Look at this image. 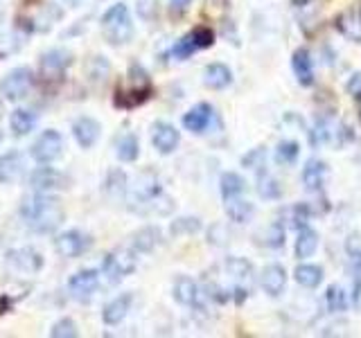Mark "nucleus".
I'll return each instance as SVG.
<instances>
[{
  "mask_svg": "<svg viewBox=\"0 0 361 338\" xmlns=\"http://www.w3.org/2000/svg\"><path fill=\"white\" fill-rule=\"evenodd\" d=\"M20 217L37 234H52L59 230V225L66 219L61 201L50 196L48 192H37L20 201Z\"/></svg>",
  "mask_w": 361,
  "mask_h": 338,
  "instance_id": "nucleus-1",
  "label": "nucleus"
},
{
  "mask_svg": "<svg viewBox=\"0 0 361 338\" xmlns=\"http://www.w3.org/2000/svg\"><path fill=\"white\" fill-rule=\"evenodd\" d=\"M102 37L109 45H127L133 37V23H131V14L129 7L124 3H116L113 7H109L102 16Z\"/></svg>",
  "mask_w": 361,
  "mask_h": 338,
  "instance_id": "nucleus-2",
  "label": "nucleus"
},
{
  "mask_svg": "<svg viewBox=\"0 0 361 338\" xmlns=\"http://www.w3.org/2000/svg\"><path fill=\"white\" fill-rule=\"evenodd\" d=\"M221 268L226 273V280H228L231 293L237 296V302H242L253 287V264L242 257H228Z\"/></svg>",
  "mask_w": 361,
  "mask_h": 338,
  "instance_id": "nucleus-3",
  "label": "nucleus"
},
{
  "mask_svg": "<svg viewBox=\"0 0 361 338\" xmlns=\"http://www.w3.org/2000/svg\"><path fill=\"white\" fill-rule=\"evenodd\" d=\"M135 251L133 248H118L104 257V264H102V273L106 275L111 284H118L127 275H131L135 270Z\"/></svg>",
  "mask_w": 361,
  "mask_h": 338,
  "instance_id": "nucleus-4",
  "label": "nucleus"
},
{
  "mask_svg": "<svg viewBox=\"0 0 361 338\" xmlns=\"http://www.w3.org/2000/svg\"><path fill=\"white\" fill-rule=\"evenodd\" d=\"M32 86H34V73L30 68L20 65L5 75V79L0 82V93H3V97L9 101H18L30 95Z\"/></svg>",
  "mask_w": 361,
  "mask_h": 338,
  "instance_id": "nucleus-5",
  "label": "nucleus"
},
{
  "mask_svg": "<svg viewBox=\"0 0 361 338\" xmlns=\"http://www.w3.org/2000/svg\"><path fill=\"white\" fill-rule=\"evenodd\" d=\"M30 154H32V158L39 165H50V163H54L56 158L63 154V138H61V133L59 131H52V129L43 131L39 138L32 142Z\"/></svg>",
  "mask_w": 361,
  "mask_h": 338,
  "instance_id": "nucleus-6",
  "label": "nucleus"
},
{
  "mask_svg": "<svg viewBox=\"0 0 361 338\" xmlns=\"http://www.w3.org/2000/svg\"><path fill=\"white\" fill-rule=\"evenodd\" d=\"M5 262L9 268H14L16 273H25V275H37L43 268L45 259L39 251H34L32 246H23V248H11L5 253Z\"/></svg>",
  "mask_w": 361,
  "mask_h": 338,
  "instance_id": "nucleus-7",
  "label": "nucleus"
},
{
  "mask_svg": "<svg viewBox=\"0 0 361 338\" xmlns=\"http://www.w3.org/2000/svg\"><path fill=\"white\" fill-rule=\"evenodd\" d=\"M71 65H73V54L71 52H68L66 48H52V50L41 54V59H39V73H41L43 79H48V82H54V79L63 77V73Z\"/></svg>",
  "mask_w": 361,
  "mask_h": 338,
  "instance_id": "nucleus-8",
  "label": "nucleus"
},
{
  "mask_svg": "<svg viewBox=\"0 0 361 338\" xmlns=\"http://www.w3.org/2000/svg\"><path fill=\"white\" fill-rule=\"evenodd\" d=\"M90 246H93V239L82 230H66L61 234H56V239H54L56 253L66 259L82 257Z\"/></svg>",
  "mask_w": 361,
  "mask_h": 338,
  "instance_id": "nucleus-9",
  "label": "nucleus"
},
{
  "mask_svg": "<svg viewBox=\"0 0 361 338\" xmlns=\"http://www.w3.org/2000/svg\"><path fill=\"white\" fill-rule=\"evenodd\" d=\"M97 289H99V270L95 268H84L68 280V291L79 302H88L95 296Z\"/></svg>",
  "mask_w": 361,
  "mask_h": 338,
  "instance_id": "nucleus-10",
  "label": "nucleus"
},
{
  "mask_svg": "<svg viewBox=\"0 0 361 338\" xmlns=\"http://www.w3.org/2000/svg\"><path fill=\"white\" fill-rule=\"evenodd\" d=\"M30 183L37 192H54V189L71 187V178L63 172H56L52 167H39L37 172L30 176Z\"/></svg>",
  "mask_w": 361,
  "mask_h": 338,
  "instance_id": "nucleus-11",
  "label": "nucleus"
},
{
  "mask_svg": "<svg viewBox=\"0 0 361 338\" xmlns=\"http://www.w3.org/2000/svg\"><path fill=\"white\" fill-rule=\"evenodd\" d=\"M180 142V133L169 122H154L152 124V144L158 154H172Z\"/></svg>",
  "mask_w": 361,
  "mask_h": 338,
  "instance_id": "nucleus-12",
  "label": "nucleus"
},
{
  "mask_svg": "<svg viewBox=\"0 0 361 338\" xmlns=\"http://www.w3.org/2000/svg\"><path fill=\"white\" fill-rule=\"evenodd\" d=\"M131 304H133L131 293H120V296H116L104 304V309H102V323H104L106 327L120 325L129 315Z\"/></svg>",
  "mask_w": 361,
  "mask_h": 338,
  "instance_id": "nucleus-13",
  "label": "nucleus"
},
{
  "mask_svg": "<svg viewBox=\"0 0 361 338\" xmlns=\"http://www.w3.org/2000/svg\"><path fill=\"white\" fill-rule=\"evenodd\" d=\"M23 176H25V158L18 151L0 154V183L14 185Z\"/></svg>",
  "mask_w": 361,
  "mask_h": 338,
  "instance_id": "nucleus-14",
  "label": "nucleus"
},
{
  "mask_svg": "<svg viewBox=\"0 0 361 338\" xmlns=\"http://www.w3.org/2000/svg\"><path fill=\"white\" fill-rule=\"evenodd\" d=\"M212 115L214 111L210 104H206V101H201V104L192 106L185 115H183V127L190 131V133H203L212 122Z\"/></svg>",
  "mask_w": 361,
  "mask_h": 338,
  "instance_id": "nucleus-15",
  "label": "nucleus"
},
{
  "mask_svg": "<svg viewBox=\"0 0 361 338\" xmlns=\"http://www.w3.org/2000/svg\"><path fill=\"white\" fill-rule=\"evenodd\" d=\"M259 284H262L264 293L271 298H278L287 287V273L280 264H269L262 270V277H259Z\"/></svg>",
  "mask_w": 361,
  "mask_h": 338,
  "instance_id": "nucleus-16",
  "label": "nucleus"
},
{
  "mask_svg": "<svg viewBox=\"0 0 361 338\" xmlns=\"http://www.w3.org/2000/svg\"><path fill=\"white\" fill-rule=\"evenodd\" d=\"M73 135L82 149H90L99 140V122L93 118H79L73 124Z\"/></svg>",
  "mask_w": 361,
  "mask_h": 338,
  "instance_id": "nucleus-17",
  "label": "nucleus"
},
{
  "mask_svg": "<svg viewBox=\"0 0 361 338\" xmlns=\"http://www.w3.org/2000/svg\"><path fill=\"white\" fill-rule=\"evenodd\" d=\"M291 68H293V75H296L300 86L314 84V61H312V54L307 48H298L296 52H293Z\"/></svg>",
  "mask_w": 361,
  "mask_h": 338,
  "instance_id": "nucleus-18",
  "label": "nucleus"
},
{
  "mask_svg": "<svg viewBox=\"0 0 361 338\" xmlns=\"http://www.w3.org/2000/svg\"><path fill=\"white\" fill-rule=\"evenodd\" d=\"M172 296L178 304H183V307H195L199 302V287L197 282L188 277V275H178L174 280V287H172Z\"/></svg>",
  "mask_w": 361,
  "mask_h": 338,
  "instance_id": "nucleus-19",
  "label": "nucleus"
},
{
  "mask_svg": "<svg viewBox=\"0 0 361 338\" xmlns=\"http://www.w3.org/2000/svg\"><path fill=\"white\" fill-rule=\"evenodd\" d=\"M161 244V228L158 225H145L131 234V248L135 253H152Z\"/></svg>",
  "mask_w": 361,
  "mask_h": 338,
  "instance_id": "nucleus-20",
  "label": "nucleus"
},
{
  "mask_svg": "<svg viewBox=\"0 0 361 338\" xmlns=\"http://www.w3.org/2000/svg\"><path fill=\"white\" fill-rule=\"evenodd\" d=\"M325 178H327V165L323 161H319V158H310V161L305 163V167H302L305 187L312 189V192L321 189L323 183H325Z\"/></svg>",
  "mask_w": 361,
  "mask_h": 338,
  "instance_id": "nucleus-21",
  "label": "nucleus"
},
{
  "mask_svg": "<svg viewBox=\"0 0 361 338\" xmlns=\"http://www.w3.org/2000/svg\"><path fill=\"white\" fill-rule=\"evenodd\" d=\"M233 82V73L228 65L224 63H210L206 65V70H203V84L212 90H221L226 86H231Z\"/></svg>",
  "mask_w": 361,
  "mask_h": 338,
  "instance_id": "nucleus-22",
  "label": "nucleus"
},
{
  "mask_svg": "<svg viewBox=\"0 0 361 338\" xmlns=\"http://www.w3.org/2000/svg\"><path fill=\"white\" fill-rule=\"evenodd\" d=\"M226 201V214H228V219L235 221V223H246L253 219L255 214V206L251 201L246 199H240V196H228L224 199Z\"/></svg>",
  "mask_w": 361,
  "mask_h": 338,
  "instance_id": "nucleus-23",
  "label": "nucleus"
},
{
  "mask_svg": "<svg viewBox=\"0 0 361 338\" xmlns=\"http://www.w3.org/2000/svg\"><path fill=\"white\" fill-rule=\"evenodd\" d=\"M104 192L111 201H122L127 199V192H129V178L122 169H111L106 174L104 180Z\"/></svg>",
  "mask_w": 361,
  "mask_h": 338,
  "instance_id": "nucleus-24",
  "label": "nucleus"
},
{
  "mask_svg": "<svg viewBox=\"0 0 361 338\" xmlns=\"http://www.w3.org/2000/svg\"><path fill=\"white\" fill-rule=\"evenodd\" d=\"M129 88L133 93H138L142 97L149 99L152 97V79H149V73L145 70L140 63H131L129 65Z\"/></svg>",
  "mask_w": 361,
  "mask_h": 338,
  "instance_id": "nucleus-25",
  "label": "nucleus"
},
{
  "mask_svg": "<svg viewBox=\"0 0 361 338\" xmlns=\"http://www.w3.org/2000/svg\"><path fill=\"white\" fill-rule=\"evenodd\" d=\"M34 127H37V115L27 108H16L9 115V129L14 135H27Z\"/></svg>",
  "mask_w": 361,
  "mask_h": 338,
  "instance_id": "nucleus-26",
  "label": "nucleus"
},
{
  "mask_svg": "<svg viewBox=\"0 0 361 338\" xmlns=\"http://www.w3.org/2000/svg\"><path fill=\"white\" fill-rule=\"evenodd\" d=\"M293 277L305 289H316L323 282V268L316 264H298L293 270Z\"/></svg>",
  "mask_w": 361,
  "mask_h": 338,
  "instance_id": "nucleus-27",
  "label": "nucleus"
},
{
  "mask_svg": "<svg viewBox=\"0 0 361 338\" xmlns=\"http://www.w3.org/2000/svg\"><path fill=\"white\" fill-rule=\"evenodd\" d=\"M116 154L122 163H135L140 156V142L135 138V133H124L116 144Z\"/></svg>",
  "mask_w": 361,
  "mask_h": 338,
  "instance_id": "nucleus-28",
  "label": "nucleus"
},
{
  "mask_svg": "<svg viewBox=\"0 0 361 338\" xmlns=\"http://www.w3.org/2000/svg\"><path fill=\"white\" fill-rule=\"evenodd\" d=\"M316 248H319V232L302 225L298 232V239H296V257L307 259L316 253Z\"/></svg>",
  "mask_w": 361,
  "mask_h": 338,
  "instance_id": "nucleus-29",
  "label": "nucleus"
},
{
  "mask_svg": "<svg viewBox=\"0 0 361 338\" xmlns=\"http://www.w3.org/2000/svg\"><path fill=\"white\" fill-rule=\"evenodd\" d=\"M336 25L348 39L361 41V14H357V11H343V14L338 16Z\"/></svg>",
  "mask_w": 361,
  "mask_h": 338,
  "instance_id": "nucleus-30",
  "label": "nucleus"
},
{
  "mask_svg": "<svg viewBox=\"0 0 361 338\" xmlns=\"http://www.w3.org/2000/svg\"><path fill=\"white\" fill-rule=\"evenodd\" d=\"M61 16H63V11L56 7L54 3L43 5V9L39 11V16L34 18V23H37V25H34V30H37V32H48L54 25V23L61 20Z\"/></svg>",
  "mask_w": 361,
  "mask_h": 338,
  "instance_id": "nucleus-31",
  "label": "nucleus"
},
{
  "mask_svg": "<svg viewBox=\"0 0 361 338\" xmlns=\"http://www.w3.org/2000/svg\"><path fill=\"white\" fill-rule=\"evenodd\" d=\"M246 183H244V178L240 174H235V172H226L221 174V180H219V189H221V196L224 199H228V196H240L242 192H244Z\"/></svg>",
  "mask_w": 361,
  "mask_h": 338,
  "instance_id": "nucleus-32",
  "label": "nucleus"
},
{
  "mask_svg": "<svg viewBox=\"0 0 361 338\" xmlns=\"http://www.w3.org/2000/svg\"><path fill=\"white\" fill-rule=\"evenodd\" d=\"M109 61L106 56H90V61L86 63V77L90 82H97V84H104L106 77H109Z\"/></svg>",
  "mask_w": 361,
  "mask_h": 338,
  "instance_id": "nucleus-33",
  "label": "nucleus"
},
{
  "mask_svg": "<svg viewBox=\"0 0 361 338\" xmlns=\"http://www.w3.org/2000/svg\"><path fill=\"white\" fill-rule=\"evenodd\" d=\"M262 237L264 239H259V244H264L267 248H280L285 246V228H282L280 221H274L271 225L262 230Z\"/></svg>",
  "mask_w": 361,
  "mask_h": 338,
  "instance_id": "nucleus-34",
  "label": "nucleus"
},
{
  "mask_svg": "<svg viewBox=\"0 0 361 338\" xmlns=\"http://www.w3.org/2000/svg\"><path fill=\"white\" fill-rule=\"evenodd\" d=\"M298 151H300L298 142L282 140L278 144V149H276V163H280V165H293V163H296V158H298Z\"/></svg>",
  "mask_w": 361,
  "mask_h": 338,
  "instance_id": "nucleus-35",
  "label": "nucleus"
},
{
  "mask_svg": "<svg viewBox=\"0 0 361 338\" xmlns=\"http://www.w3.org/2000/svg\"><path fill=\"white\" fill-rule=\"evenodd\" d=\"M257 194L262 199H278L282 194V189L278 185V180L264 172V174H259V178H257Z\"/></svg>",
  "mask_w": 361,
  "mask_h": 338,
  "instance_id": "nucleus-36",
  "label": "nucleus"
},
{
  "mask_svg": "<svg viewBox=\"0 0 361 338\" xmlns=\"http://www.w3.org/2000/svg\"><path fill=\"white\" fill-rule=\"evenodd\" d=\"M325 300H327V309L338 313V311H343L348 307V298H345V291L343 287H338V284H332L330 289H327L325 293Z\"/></svg>",
  "mask_w": 361,
  "mask_h": 338,
  "instance_id": "nucleus-37",
  "label": "nucleus"
},
{
  "mask_svg": "<svg viewBox=\"0 0 361 338\" xmlns=\"http://www.w3.org/2000/svg\"><path fill=\"white\" fill-rule=\"evenodd\" d=\"M201 230V221L197 217H180L176 221H172V225H169V232H172L174 237L178 234H195Z\"/></svg>",
  "mask_w": 361,
  "mask_h": 338,
  "instance_id": "nucleus-38",
  "label": "nucleus"
},
{
  "mask_svg": "<svg viewBox=\"0 0 361 338\" xmlns=\"http://www.w3.org/2000/svg\"><path fill=\"white\" fill-rule=\"evenodd\" d=\"M195 52H197V45H195V41H192L190 34H185L183 39H178V41L172 45V50H169V54H172L174 59H178V61L190 59V56L195 54Z\"/></svg>",
  "mask_w": 361,
  "mask_h": 338,
  "instance_id": "nucleus-39",
  "label": "nucleus"
},
{
  "mask_svg": "<svg viewBox=\"0 0 361 338\" xmlns=\"http://www.w3.org/2000/svg\"><path fill=\"white\" fill-rule=\"evenodd\" d=\"M50 336L52 338H77L79 336V327L73 318H61L52 325L50 330Z\"/></svg>",
  "mask_w": 361,
  "mask_h": 338,
  "instance_id": "nucleus-40",
  "label": "nucleus"
},
{
  "mask_svg": "<svg viewBox=\"0 0 361 338\" xmlns=\"http://www.w3.org/2000/svg\"><path fill=\"white\" fill-rule=\"evenodd\" d=\"M345 255L350 257V262H353L357 268H361V234L359 232L348 234V239H345Z\"/></svg>",
  "mask_w": 361,
  "mask_h": 338,
  "instance_id": "nucleus-41",
  "label": "nucleus"
},
{
  "mask_svg": "<svg viewBox=\"0 0 361 338\" xmlns=\"http://www.w3.org/2000/svg\"><path fill=\"white\" fill-rule=\"evenodd\" d=\"M192 41H195L197 50H206V48H212L214 45V32L210 27H195L190 32Z\"/></svg>",
  "mask_w": 361,
  "mask_h": 338,
  "instance_id": "nucleus-42",
  "label": "nucleus"
},
{
  "mask_svg": "<svg viewBox=\"0 0 361 338\" xmlns=\"http://www.w3.org/2000/svg\"><path fill=\"white\" fill-rule=\"evenodd\" d=\"M208 242L214 244V246H226V244L231 242L228 228H226L224 223H214L212 228H210V232H208Z\"/></svg>",
  "mask_w": 361,
  "mask_h": 338,
  "instance_id": "nucleus-43",
  "label": "nucleus"
},
{
  "mask_svg": "<svg viewBox=\"0 0 361 338\" xmlns=\"http://www.w3.org/2000/svg\"><path fill=\"white\" fill-rule=\"evenodd\" d=\"M345 90L350 95H357V93H361V73H357V75H353L348 79V84H345Z\"/></svg>",
  "mask_w": 361,
  "mask_h": 338,
  "instance_id": "nucleus-44",
  "label": "nucleus"
},
{
  "mask_svg": "<svg viewBox=\"0 0 361 338\" xmlns=\"http://www.w3.org/2000/svg\"><path fill=\"white\" fill-rule=\"evenodd\" d=\"M353 304H355V309L361 311V280L355 282V289H353Z\"/></svg>",
  "mask_w": 361,
  "mask_h": 338,
  "instance_id": "nucleus-45",
  "label": "nucleus"
},
{
  "mask_svg": "<svg viewBox=\"0 0 361 338\" xmlns=\"http://www.w3.org/2000/svg\"><path fill=\"white\" fill-rule=\"evenodd\" d=\"M190 3H192V0H169V5H172L176 11H183V9H188V7H190Z\"/></svg>",
  "mask_w": 361,
  "mask_h": 338,
  "instance_id": "nucleus-46",
  "label": "nucleus"
},
{
  "mask_svg": "<svg viewBox=\"0 0 361 338\" xmlns=\"http://www.w3.org/2000/svg\"><path fill=\"white\" fill-rule=\"evenodd\" d=\"M355 104H357V113H359V120H361V93L355 95Z\"/></svg>",
  "mask_w": 361,
  "mask_h": 338,
  "instance_id": "nucleus-47",
  "label": "nucleus"
},
{
  "mask_svg": "<svg viewBox=\"0 0 361 338\" xmlns=\"http://www.w3.org/2000/svg\"><path fill=\"white\" fill-rule=\"evenodd\" d=\"M291 3L300 7V5H307V3H310V0H291Z\"/></svg>",
  "mask_w": 361,
  "mask_h": 338,
  "instance_id": "nucleus-48",
  "label": "nucleus"
},
{
  "mask_svg": "<svg viewBox=\"0 0 361 338\" xmlns=\"http://www.w3.org/2000/svg\"><path fill=\"white\" fill-rule=\"evenodd\" d=\"M71 3H73V5H79V3H82V0H71Z\"/></svg>",
  "mask_w": 361,
  "mask_h": 338,
  "instance_id": "nucleus-49",
  "label": "nucleus"
}]
</instances>
